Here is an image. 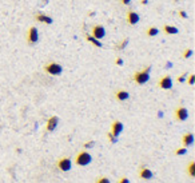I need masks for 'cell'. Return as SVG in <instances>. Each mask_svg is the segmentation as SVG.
<instances>
[{
    "mask_svg": "<svg viewBox=\"0 0 195 183\" xmlns=\"http://www.w3.org/2000/svg\"><path fill=\"white\" fill-rule=\"evenodd\" d=\"M163 31L166 32L167 35H177V33L179 32L178 28L174 27V26H164V27H163Z\"/></svg>",
    "mask_w": 195,
    "mask_h": 183,
    "instance_id": "17",
    "label": "cell"
},
{
    "mask_svg": "<svg viewBox=\"0 0 195 183\" xmlns=\"http://www.w3.org/2000/svg\"><path fill=\"white\" fill-rule=\"evenodd\" d=\"M118 183H130V180L127 179V178H121V179H119V182Z\"/></svg>",
    "mask_w": 195,
    "mask_h": 183,
    "instance_id": "30",
    "label": "cell"
},
{
    "mask_svg": "<svg viewBox=\"0 0 195 183\" xmlns=\"http://www.w3.org/2000/svg\"><path fill=\"white\" fill-rule=\"evenodd\" d=\"M94 145H95V142H94V140H91V142H87V143H84V145H83V147H84V148H91V147H94Z\"/></svg>",
    "mask_w": 195,
    "mask_h": 183,
    "instance_id": "26",
    "label": "cell"
},
{
    "mask_svg": "<svg viewBox=\"0 0 195 183\" xmlns=\"http://www.w3.org/2000/svg\"><path fill=\"white\" fill-rule=\"evenodd\" d=\"M158 33H159V29H158L157 27H150V28L147 29V36H150V38L157 36Z\"/></svg>",
    "mask_w": 195,
    "mask_h": 183,
    "instance_id": "18",
    "label": "cell"
},
{
    "mask_svg": "<svg viewBox=\"0 0 195 183\" xmlns=\"http://www.w3.org/2000/svg\"><path fill=\"white\" fill-rule=\"evenodd\" d=\"M115 96H116V99L119 102H124V100H127V99L130 98V94L126 90H119Z\"/></svg>",
    "mask_w": 195,
    "mask_h": 183,
    "instance_id": "15",
    "label": "cell"
},
{
    "mask_svg": "<svg viewBox=\"0 0 195 183\" xmlns=\"http://www.w3.org/2000/svg\"><path fill=\"white\" fill-rule=\"evenodd\" d=\"M96 183H111V182H110V179H108V178H106V176H102V178H99V179L96 180Z\"/></svg>",
    "mask_w": 195,
    "mask_h": 183,
    "instance_id": "24",
    "label": "cell"
},
{
    "mask_svg": "<svg viewBox=\"0 0 195 183\" xmlns=\"http://www.w3.org/2000/svg\"><path fill=\"white\" fill-rule=\"evenodd\" d=\"M35 19H36L38 22L40 23H44V24H52L54 23V19L51 16H48V15H44V13H38L36 16H35Z\"/></svg>",
    "mask_w": 195,
    "mask_h": 183,
    "instance_id": "11",
    "label": "cell"
},
{
    "mask_svg": "<svg viewBox=\"0 0 195 183\" xmlns=\"http://www.w3.org/2000/svg\"><path fill=\"white\" fill-rule=\"evenodd\" d=\"M139 20H141V16H139L138 12H134V11H130L127 13V23L130 26H135V24H138Z\"/></svg>",
    "mask_w": 195,
    "mask_h": 183,
    "instance_id": "9",
    "label": "cell"
},
{
    "mask_svg": "<svg viewBox=\"0 0 195 183\" xmlns=\"http://www.w3.org/2000/svg\"><path fill=\"white\" fill-rule=\"evenodd\" d=\"M92 36L96 38L98 40L103 39L104 36H106V29H104V27H103V26H99V24L94 26V27H92Z\"/></svg>",
    "mask_w": 195,
    "mask_h": 183,
    "instance_id": "6",
    "label": "cell"
},
{
    "mask_svg": "<svg viewBox=\"0 0 195 183\" xmlns=\"http://www.w3.org/2000/svg\"><path fill=\"white\" fill-rule=\"evenodd\" d=\"M187 83H188L190 86H192L194 83H195V75H194V74H191V75L188 76V80H187Z\"/></svg>",
    "mask_w": 195,
    "mask_h": 183,
    "instance_id": "25",
    "label": "cell"
},
{
    "mask_svg": "<svg viewBox=\"0 0 195 183\" xmlns=\"http://www.w3.org/2000/svg\"><path fill=\"white\" fill-rule=\"evenodd\" d=\"M44 71H46L47 74H49V75L58 76L63 72V67L58 63H48L47 66H44Z\"/></svg>",
    "mask_w": 195,
    "mask_h": 183,
    "instance_id": "3",
    "label": "cell"
},
{
    "mask_svg": "<svg viewBox=\"0 0 195 183\" xmlns=\"http://www.w3.org/2000/svg\"><path fill=\"white\" fill-rule=\"evenodd\" d=\"M122 131H123V123L122 122H119V120H115L112 123V127H111V132L115 135V136H119L122 134Z\"/></svg>",
    "mask_w": 195,
    "mask_h": 183,
    "instance_id": "10",
    "label": "cell"
},
{
    "mask_svg": "<svg viewBox=\"0 0 195 183\" xmlns=\"http://www.w3.org/2000/svg\"><path fill=\"white\" fill-rule=\"evenodd\" d=\"M179 16L183 18V19H186V18H187V13L184 12V11H181V12H179Z\"/></svg>",
    "mask_w": 195,
    "mask_h": 183,
    "instance_id": "31",
    "label": "cell"
},
{
    "mask_svg": "<svg viewBox=\"0 0 195 183\" xmlns=\"http://www.w3.org/2000/svg\"><path fill=\"white\" fill-rule=\"evenodd\" d=\"M58 123H59V118H58V116H51V118L48 119V122H47V130H48V131L56 130Z\"/></svg>",
    "mask_w": 195,
    "mask_h": 183,
    "instance_id": "12",
    "label": "cell"
},
{
    "mask_svg": "<svg viewBox=\"0 0 195 183\" xmlns=\"http://www.w3.org/2000/svg\"><path fill=\"white\" fill-rule=\"evenodd\" d=\"M150 71H151V66L146 67L142 71L135 72V75H134L135 83H138V84H146V83L150 80Z\"/></svg>",
    "mask_w": 195,
    "mask_h": 183,
    "instance_id": "1",
    "label": "cell"
},
{
    "mask_svg": "<svg viewBox=\"0 0 195 183\" xmlns=\"http://www.w3.org/2000/svg\"><path fill=\"white\" fill-rule=\"evenodd\" d=\"M159 87L162 88V90H171L172 88V79L170 75H166L161 78V80H159Z\"/></svg>",
    "mask_w": 195,
    "mask_h": 183,
    "instance_id": "4",
    "label": "cell"
},
{
    "mask_svg": "<svg viewBox=\"0 0 195 183\" xmlns=\"http://www.w3.org/2000/svg\"><path fill=\"white\" fill-rule=\"evenodd\" d=\"M27 39H28V43L29 44L38 43V40H39V32H38V28L36 27H31V28L28 29Z\"/></svg>",
    "mask_w": 195,
    "mask_h": 183,
    "instance_id": "5",
    "label": "cell"
},
{
    "mask_svg": "<svg viewBox=\"0 0 195 183\" xmlns=\"http://www.w3.org/2000/svg\"><path fill=\"white\" fill-rule=\"evenodd\" d=\"M121 2H122L123 6H128V4H131L132 0H121Z\"/></svg>",
    "mask_w": 195,
    "mask_h": 183,
    "instance_id": "29",
    "label": "cell"
},
{
    "mask_svg": "<svg viewBox=\"0 0 195 183\" xmlns=\"http://www.w3.org/2000/svg\"><path fill=\"white\" fill-rule=\"evenodd\" d=\"M91 160H92V156L90 155V152H87V151L79 152L76 158H75V163H76L78 166H87L88 163H91Z\"/></svg>",
    "mask_w": 195,
    "mask_h": 183,
    "instance_id": "2",
    "label": "cell"
},
{
    "mask_svg": "<svg viewBox=\"0 0 195 183\" xmlns=\"http://www.w3.org/2000/svg\"><path fill=\"white\" fill-rule=\"evenodd\" d=\"M58 167L62 171H69L72 167V162H71V159H68V158H62V159H59V162H58Z\"/></svg>",
    "mask_w": 195,
    "mask_h": 183,
    "instance_id": "7",
    "label": "cell"
},
{
    "mask_svg": "<svg viewBox=\"0 0 195 183\" xmlns=\"http://www.w3.org/2000/svg\"><path fill=\"white\" fill-rule=\"evenodd\" d=\"M115 63H116V66H123V59L122 58H118L116 60H115Z\"/></svg>",
    "mask_w": 195,
    "mask_h": 183,
    "instance_id": "27",
    "label": "cell"
},
{
    "mask_svg": "<svg viewBox=\"0 0 195 183\" xmlns=\"http://www.w3.org/2000/svg\"><path fill=\"white\" fill-rule=\"evenodd\" d=\"M107 136H108V140L111 142V143H116V142H118V136H115L112 132H108Z\"/></svg>",
    "mask_w": 195,
    "mask_h": 183,
    "instance_id": "21",
    "label": "cell"
},
{
    "mask_svg": "<svg viewBox=\"0 0 195 183\" xmlns=\"http://www.w3.org/2000/svg\"><path fill=\"white\" fill-rule=\"evenodd\" d=\"M187 172L190 176H195V162H190V165L187 167Z\"/></svg>",
    "mask_w": 195,
    "mask_h": 183,
    "instance_id": "19",
    "label": "cell"
},
{
    "mask_svg": "<svg viewBox=\"0 0 195 183\" xmlns=\"http://www.w3.org/2000/svg\"><path fill=\"white\" fill-rule=\"evenodd\" d=\"M175 116H177V119L179 122H184L188 118V111H187V108H184V107H179L177 108V111H175Z\"/></svg>",
    "mask_w": 195,
    "mask_h": 183,
    "instance_id": "8",
    "label": "cell"
},
{
    "mask_svg": "<svg viewBox=\"0 0 195 183\" xmlns=\"http://www.w3.org/2000/svg\"><path fill=\"white\" fill-rule=\"evenodd\" d=\"M182 143H183L184 147L192 146V143H194V135L191 134V132H187V134H184L183 138H182Z\"/></svg>",
    "mask_w": 195,
    "mask_h": 183,
    "instance_id": "13",
    "label": "cell"
},
{
    "mask_svg": "<svg viewBox=\"0 0 195 183\" xmlns=\"http://www.w3.org/2000/svg\"><path fill=\"white\" fill-rule=\"evenodd\" d=\"M187 152V150H186V147H183V148H178L177 150V152H175V154L177 155H184Z\"/></svg>",
    "mask_w": 195,
    "mask_h": 183,
    "instance_id": "23",
    "label": "cell"
},
{
    "mask_svg": "<svg viewBox=\"0 0 195 183\" xmlns=\"http://www.w3.org/2000/svg\"><path fill=\"white\" fill-rule=\"evenodd\" d=\"M192 53H194V52H192V49H191V48H188V49H186V51L183 52V58H184V59H188V58H191V56H192Z\"/></svg>",
    "mask_w": 195,
    "mask_h": 183,
    "instance_id": "20",
    "label": "cell"
},
{
    "mask_svg": "<svg viewBox=\"0 0 195 183\" xmlns=\"http://www.w3.org/2000/svg\"><path fill=\"white\" fill-rule=\"evenodd\" d=\"M148 2H147V0H142V4H147Z\"/></svg>",
    "mask_w": 195,
    "mask_h": 183,
    "instance_id": "32",
    "label": "cell"
},
{
    "mask_svg": "<svg viewBox=\"0 0 195 183\" xmlns=\"http://www.w3.org/2000/svg\"><path fill=\"white\" fill-rule=\"evenodd\" d=\"M178 82L179 83H183V82H186V75H181L178 78Z\"/></svg>",
    "mask_w": 195,
    "mask_h": 183,
    "instance_id": "28",
    "label": "cell"
},
{
    "mask_svg": "<svg viewBox=\"0 0 195 183\" xmlns=\"http://www.w3.org/2000/svg\"><path fill=\"white\" fill-rule=\"evenodd\" d=\"M128 46V39L126 38V39H124V40L121 43V44H119V46H118V49H124V48H126Z\"/></svg>",
    "mask_w": 195,
    "mask_h": 183,
    "instance_id": "22",
    "label": "cell"
},
{
    "mask_svg": "<svg viewBox=\"0 0 195 183\" xmlns=\"http://www.w3.org/2000/svg\"><path fill=\"white\" fill-rule=\"evenodd\" d=\"M139 176H141L142 179L148 180V179H151L152 178V171L150 169H147V167H142L141 171H139Z\"/></svg>",
    "mask_w": 195,
    "mask_h": 183,
    "instance_id": "14",
    "label": "cell"
},
{
    "mask_svg": "<svg viewBox=\"0 0 195 183\" xmlns=\"http://www.w3.org/2000/svg\"><path fill=\"white\" fill-rule=\"evenodd\" d=\"M86 39H87V42H90L91 44H94L95 47H99V48H102V47H103L102 42H100V40H98L96 38H94L92 35H87V38H86Z\"/></svg>",
    "mask_w": 195,
    "mask_h": 183,
    "instance_id": "16",
    "label": "cell"
}]
</instances>
